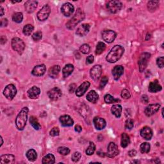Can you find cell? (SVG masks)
I'll use <instances>...</instances> for the list:
<instances>
[{"instance_id": "7", "label": "cell", "mask_w": 164, "mask_h": 164, "mask_svg": "<svg viewBox=\"0 0 164 164\" xmlns=\"http://www.w3.org/2000/svg\"><path fill=\"white\" fill-rule=\"evenodd\" d=\"M17 89L14 84H9L3 91V95L7 99L12 100L17 94Z\"/></svg>"}, {"instance_id": "12", "label": "cell", "mask_w": 164, "mask_h": 164, "mask_svg": "<svg viewBox=\"0 0 164 164\" xmlns=\"http://www.w3.org/2000/svg\"><path fill=\"white\" fill-rule=\"evenodd\" d=\"M74 11H75V7L71 3L69 2L63 4L61 7V12L66 17H70L72 15Z\"/></svg>"}, {"instance_id": "3", "label": "cell", "mask_w": 164, "mask_h": 164, "mask_svg": "<svg viewBox=\"0 0 164 164\" xmlns=\"http://www.w3.org/2000/svg\"><path fill=\"white\" fill-rule=\"evenodd\" d=\"M85 14L83 11V10L80 8H78L75 15L66 23L67 28L71 30L75 29L76 25L85 19Z\"/></svg>"}, {"instance_id": "37", "label": "cell", "mask_w": 164, "mask_h": 164, "mask_svg": "<svg viewBox=\"0 0 164 164\" xmlns=\"http://www.w3.org/2000/svg\"><path fill=\"white\" fill-rule=\"evenodd\" d=\"M106 49V44L103 42H99L97 46H96V54L97 55H101V53L105 51Z\"/></svg>"}, {"instance_id": "61", "label": "cell", "mask_w": 164, "mask_h": 164, "mask_svg": "<svg viewBox=\"0 0 164 164\" xmlns=\"http://www.w3.org/2000/svg\"><path fill=\"white\" fill-rule=\"evenodd\" d=\"M22 1L21 0H19V1H10V2H11L12 3H20Z\"/></svg>"}, {"instance_id": "14", "label": "cell", "mask_w": 164, "mask_h": 164, "mask_svg": "<svg viewBox=\"0 0 164 164\" xmlns=\"http://www.w3.org/2000/svg\"><path fill=\"white\" fill-rule=\"evenodd\" d=\"M160 108V104L159 103H155V104H151L149 105L147 107L145 108L144 113L147 117H151L153 115L156 114Z\"/></svg>"}, {"instance_id": "58", "label": "cell", "mask_w": 164, "mask_h": 164, "mask_svg": "<svg viewBox=\"0 0 164 164\" xmlns=\"http://www.w3.org/2000/svg\"><path fill=\"white\" fill-rule=\"evenodd\" d=\"M97 155H99V156H101V157H105V155H106V154H105V153L101 152V151H98V152H97Z\"/></svg>"}, {"instance_id": "39", "label": "cell", "mask_w": 164, "mask_h": 164, "mask_svg": "<svg viewBox=\"0 0 164 164\" xmlns=\"http://www.w3.org/2000/svg\"><path fill=\"white\" fill-rule=\"evenodd\" d=\"M151 146L148 142H143L142 143L140 146V151L142 153L145 154V153H148L150 151Z\"/></svg>"}, {"instance_id": "19", "label": "cell", "mask_w": 164, "mask_h": 164, "mask_svg": "<svg viewBox=\"0 0 164 164\" xmlns=\"http://www.w3.org/2000/svg\"><path fill=\"white\" fill-rule=\"evenodd\" d=\"M93 123L95 128L98 130H102L105 128L106 126H107L106 121L104 119L99 117H95L93 119Z\"/></svg>"}, {"instance_id": "30", "label": "cell", "mask_w": 164, "mask_h": 164, "mask_svg": "<svg viewBox=\"0 0 164 164\" xmlns=\"http://www.w3.org/2000/svg\"><path fill=\"white\" fill-rule=\"evenodd\" d=\"M159 1H150L147 3V9L151 12H154L159 7Z\"/></svg>"}, {"instance_id": "38", "label": "cell", "mask_w": 164, "mask_h": 164, "mask_svg": "<svg viewBox=\"0 0 164 164\" xmlns=\"http://www.w3.org/2000/svg\"><path fill=\"white\" fill-rule=\"evenodd\" d=\"M23 19V14L22 12H15L12 15V21L16 23H21Z\"/></svg>"}, {"instance_id": "8", "label": "cell", "mask_w": 164, "mask_h": 164, "mask_svg": "<svg viewBox=\"0 0 164 164\" xmlns=\"http://www.w3.org/2000/svg\"><path fill=\"white\" fill-rule=\"evenodd\" d=\"M51 13V8L48 5H45L38 12L37 14V17L40 21H44L47 18Z\"/></svg>"}, {"instance_id": "2", "label": "cell", "mask_w": 164, "mask_h": 164, "mask_svg": "<svg viewBox=\"0 0 164 164\" xmlns=\"http://www.w3.org/2000/svg\"><path fill=\"white\" fill-rule=\"evenodd\" d=\"M28 107H23L21 110L17 115V117L15 119V123L16 125L17 128L19 131H22L24 129L26 125V122L28 120Z\"/></svg>"}, {"instance_id": "21", "label": "cell", "mask_w": 164, "mask_h": 164, "mask_svg": "<svg viewBox=\"0 0 164 164\" xmlns=\"http://www.w3.org/2000/svg\"><path fill=\"white\" fill-rule=\"evenodd\" d=\"M90 28L91 26L89 24H82L77 28L76 34L80 37L85 36L89 32Z\"/></svg>"}, {"instance_id": "48", "label": "cell", "mask_w": 164, "mask_h": 164, "mask_svg": "<svg viewBox=\"0 0 164 164\" xmlns=\"http://www.w3.org/2000/svg\"><path fill=\"white\" fill-rule=\"evenodd\" d=\"M121 97L124 99H129L131 97V94L128 90L123 89L121 92Z\"/></svg>"}, {"instance_id": "51", "label": "cell", "mask_w": 164, "mask_h": 164, "mask_svg": "<svg viewBox=\"0 0 164 164\" xmlns=\"http://www.w3.org/2000/svg\"><path fill=\"white\" fill-rule=\"evenodd\" d=\"M76 85L75 83H72L71 84L69 87V91L70 93L75 92V91L76 90Z\"/></svg>"}, {"instance_id": "11", "label": "cell", "mask_w": 164, "mask_h": 164, "mask_svg": "<svg viewBox=\"0 0 164 164\" xmlns=\"http://www.w3.org/2000/svg\"><path fill=\"white\" fill-rule=\"evenodd\" d=\"M47 96L52 101H57L62 96V92L59 87H54L47 92Z\"/></svg>"}, {"instance_id": "49", "label": "cell", "mask_w": 164, "mask_h": 164, "mask_svg": "<svg viewBox=\"0 0 164 164\" xmlns=\"http://www.w3.org/2000/svg\"><path fill=\"white\" fill-rule=\"evenodd\" d=\"M156 64L160 68H163L164 66V57L161 56L156 59Z\"/></svg>"}, {"instance_id": "52", "label": "cell", "mask_w": 164, "mask_h": 164, "mask_svg": "<svg viewBox=\"0 0 164 164\" xmlns=\"http://www.w3.org/2000/svg\"><path fill=\"white\" fill-rule=\"evenodd\" d=\"M149 98L146 96V95H143V96H142L141 97V101L144 103V104H147L149 103Z\"/></svg>"}, {"instance_id": "23", "label": "cell", "mask_w": 164, "mask_h": 164, "mask_svg": "<svg viewBox=\"0 0 164 164\" xmlns=\"http://www.w3.org/2000/svg\"><path fill=\"white\" fill-rule=\"evenodd\" d=\"M28 96L32 99H36L39 98L40 94V88L34 86L31 88H30L28 91H27Z\"/></svg>"}, {"instance_id": "54", "label": "cell", "mask_w": 164, "mask_h": 164, "mask_svg": "<svg viewBox=\"0 0 164 164\" xmlns=\"http://www.w3.org/2000/svg\"><path fill=\"white\" fill-rule=\"evenodd\" d=\"M7 39L6 37V36L2 35L1 37V39H0V43H1V44L2 45L5 44L7 42Z\"/></svg>"}, {"instance_id": "56", "label": "cell", "mask_w": 164, "mask_h": 164, "mask_svg": "<svg viewBox=\"0 0 164 164\" xmlns=\"http://www.w3.org/2000/svg\"><path fill=\"white\" fill-rule=\"evenodd\" d=\"M137 154V151L135 150H131L128 152V155L130 156V157H133L136 155Z\"/></svg>"}, {"instance_id": "47", "label": "cell", "mask_w": 164, "mask_h": 164, "mask_svg": "<svg viewBox=\"0 0 164 164\" xmlns=\"http://www.w3.org/2000/svg\"><path fill=\"white\" fill-rule=\"evenodd\" d=\"M59 133H60V130L58 127H54V128H53L50 132V135L52 137L59 136Z\"/></svg>"}, {"instance_id": "18", "label": "cell", "mask_w": 164, "mask_h": 164, "mask_svg": "<svg viewBox=\"0 0 164 164\" xmlns=\"http://www.w3.org/2000/svg\"><path fill=\"white\" fill-rule=\"evenodd\" d=\"M59 120L62 126L70 127L74 124L73 119L69 115H63L60 116Z\"/></svg>"}, {"instance_id": "50", "label": "cell", "mask_w": 164, "mask_h": 164, "mask_svg": "<svg viewBox=\"0 0 164 164\" xmlns=\"http://www.w3.org/2000/svg\"><path fill=\"white\" fill-rule=\"evenodd\" d=\"M94 57L93 55H90L88 56H87V58L86 59V64L89 65L91 64L94 62Z\"/></svg>"}, {"instance_id": "63", "label": "cell", "mask_w": 164, "mask_h": 164, "mask_svg": "<svg viewBox=\"0 0 164 164\" xmlns=\"http://www.w3.org/2000/svg\"><path fill=\"white\" fill-rule=\"evenodd\" d=\"M1 141H2V142H1V145H0V147H2V145H3V140L2 137H1Z\"/></svg>"}, {"instance_id": "44", "label": "cell", "mask_w": 164, "mask_h": 164, "mask_svg": "<svg viewBox=\"0 0 164 164\" xmlns=\"http://www.w3.org/2000/svg\"><path fill=\"white\" fill-rule=\"evenodd\" d=\"M82 157V154L80 152H75L74 153L72 156H71V160L74 162H78L79 160H80V158Z\"/></svg>"}, {"instance_id": "22", "label": "cell", "mask_w": 164, "mask_h": 164, "mask_svg": "<svg viewBox=\"0 0 164 164\" xmlns=\"http://www.w3.org/2000/svg\"><path fill=\"white\" fill-rule=\"evenodd\" d=\"M112 75L115 80H118L120 77L123 75L124 67L122 66H115L112 70Z\"/></svg>"}, {"instance_id": "53", "label": "cell", "mask_w": 164, "mask_h": 164, "mask_svg": "<svg viewBox=\"0 0 164 164\" xmlns=\"http://www.w3.org/2000/svg\"><path fill=\"white\" fill-rule=\"evenodd\" d=\"M8 24V19L6 18L2 19L1 20V26L2 27H4V26H7Z\"/></svg>"}, {"instance_id": "35", "label": "cell", "mask_w": 164, "mask_h": 164, "mask_svg": "<svg viewBox=\"0 0 164 164\" xmlns=\"http://www.w3.org/2000/svg\"><path fill=\"white\" fill-rule=\"evenodd\" d=\"M105 101L107 104H113L115 103L120 102V99H115L112 96H111L110 94H106L104 97Z\"/></svg>"}, {"instance_id": "1", "label": "cell", "mask_w": 164, "mask_h": 164, "mask_svg": "<svg viewBox=\"0 0 164 164\" xmlns=\"http://www.w3.org/2000/svg\"><path fill=\"white\" fill-rule=\"evenodd\" d=\"M124 53V48L123 46L115 45L108 53V54L106 57V60L109 63H115L122 57Z\"/></svg>"}, {"instance_id": "9", "label": "cell", "mask_w": 164, "mask_h": 164, "mask_svg": "<svg viewBox=\"0 0 164 164\" xmlns=\"http://www.w3.org/2000/svg\"><path fill=\"white\" fill-rule=\"evenodd\" d=\"M117 34L112 30H105L102 32V38L108 44L112 43L116 38Z\"/></svg>"}, {"instance_id": "46", "label": "cell", "mask_w": 164, "mask_h": 164, "mask_svg": "<svg viewBox=\"0 0 164 164\" xmlns=\"http://www.w3.org/2000/svg\"><path fill=\"white\" fill-rule=\"evenodd\" d=\"M108 82V78L107 76H104L102 77L101 81H100V83H99V88L100 89H102L105 87V86L107 84Z\"/></svg>"}, {"instance_id": "59", "label": "cell", "mask_w": 164, "mask_h": 164, "mask_svg": "<svg viewBox=\"0 0 164 164\" xmlns=\"http://www.w3.org/2000/svg\"><path fill=\"white\" fill-rule=\"evenodd\" d=\"M0 12H0V16H3V15H4V13H5V12H4V8H3V7L2 6H1V7H0Z\"/></svg>"}, {"instance_id": "57", "label": "cell", "mask_w": 164, "mask_h": 164, "mask_svg": "<svg viewBox=\"0 0 164 164\" xmlns=\"http://www.w3.org/2000/svg\"><path fill=\"white\" fill-rule=\"evenodd\" d=\"M150 162H152V163H161L160 160L159 159H158V158H153V159H151V160Z\"/></svg>"}, {"instance_id": "43", "label": "cell", "mask_w": 164, "mask_h": 164, "mask_svg": "<svg viewBox=\"0 0 164 164\" xmlns=\"http://www.w3.org/2000/svg\"><path fill=\"white\" fill-rule=\"evenodd\" d=\"M134 126V122L131 119H128L125 122V129L126 130H131Z\"/></svg>"}, {"instance_id": "25", "label": "cell", "mask_w": 164, "mask_h": 164, "mask_svg": "<svg viewBox=\"0 0 164 164\" xmlns=\"http://www.w3.org/2000/svg\"><path fill=\"white\" fill-rule=\"evenodd\" d=\"M15 157L13 155H3L0 157L1 164H12L14 163Z\"/></svg>"}, {"instance_id": "36", "label": "cell", "mask_w": 164, "mask_h": 164, "mask_svg": "<svg viewBox=\"0 0 164 164\" xmlns=\"http://www.w3.org/2000/svg\"><path fill=\"white\" fill-rule=\"evenodd\" d=\"M34 30V26L28 24L24 26V28L23 29V33L26 36H29L33 32Z\"/></svg>"}, {"instance_id": "27", "label": "cell", "mask_w": 164, "mask_h": 164, "mask_svg": "<svg viewBox=\"0 0 164 164\" xmlns=\"http://www.w3.org/2000/svg\"><path fill=\"white\" fill-rule=\"evenodd\" d=\"M74 69H75V67H74V66L72 64L69 63V64L66 65L65 67H63V69H62L63 77L64 78H66L69 76H70L72 73Z\"/></svg>"}, {"instance_id": "20", "label": "cell", "mask_w": 164, "mask_h": 164, "mask_svg": "<svg viewBox=\"0 0 164 164\" xmlns=\"http://www.w3.org/2000/svg\"><path fill=\"white\" fill-rule=\"evenodd\" d=\"M162 89V87L157 80L151 82L149 85V87H148V91L151 93H156L161 91Z\"/></svg>"}, {"instance_id": "6", "label": "cell", "mask_w": 164, "mask_h": 164, "mask_svg": "<svg viewBox=\"0 0 164 164\" xmlns=\"http://www.w3.org/2000/svg\"><path fill=\"white\" fill-rule=\"evenodd\" d=\"M123 7V4L121 2L117 0H112L108 2L107 5V8L108 11L112 14L118 13Z\"/></svg>"}, {"instance_id": "24", "label": "cell", "mask_w": 164, "mask_h": 164, "mask_svg": "<svg viewBox=\"0 0 164 164\" xmlns=\"http://www.w3.org/2000/svg\"><path fill=\"white\" fill-rule=\"evenodd\" d=\"M38 2L36 1H27L24 3L26 11L29 14L33 13L37 7Z\"/></svg>"}, {"instance_id": "34", "label": "cell", "mask_w": 164, "mask_h": 164, "mask_svg": "<svg viewBox=\"0 0 164 164\" xmlns=\"http://www.w3.org/2000/svg\"><path fill=\"white\" fill-rule=\"evenodd\" d=\"M30 123L35 130H39L41 128V125L38 121V119L34 116H31L30 117Z\"/></svg>"}, {"instance_id": "33", "label": "cell", "mask_w": 164, "mask_h": 164, "mask_svg": "<svg viewBox=\"0 0 164 164\" xmlns=\"http://www.w3.org/2000/svg\"><path fill=\"white\" fill-rule=\"evenodd\" d=\"M26 156L27 159L30 162H34L37 158V152L34 149L29 150L26 153Z\"/></svg>"}, {"instance_id": "5", "label": "cell", "mask_w": 164, "mask_h": 164, "mask_svg": "<svg viewBox=\"0 0 164 164\" xmlns=\"http://www.w3.org/2000/svg\"><path fill=\"white\" fill-rule=\"evenodd\" d=\"M151 58V54L149 53H143L140 55L138 61V64L139 67V71L140 72H143L148 65V62H149Z\"/></svg>"}, {"instance_id": "10", "label": "cell", "mask_w": 164, "mask_h": 164, "mask_svg": "<svg viewBox=\"0 0 164 164\" xmlns=\"http://www.w3.org/2000/svg\"><path fill=\"white\" fill-rule=\"evenodd\" d=\"M102 72V67L100 65H96L91 68V71H90V75H91V77L93 80L97 82L99 80L100 77H101Z\"/></svg>"}, {"instance_id": "42", "label": "cell", "mask_w": 164, "mask_h": 164, "mask_svg": "<svg viewBox=\"0 0 164 164\" xmlns=\"http://www.w3.org/2000/svg\"><path fill=\"white\" fill-rule=\"evenodd\" d=\"M80 51L83 54H88L90 51H91V47L87 44H84L80 46Z\"/></svg>"}, {"instance_id": "28", "label": "cell", "mask_w": 164, "mask_h": 164, "mask_svg": "<svg viewBox=\"0 0 164 164\" xmlns=\"http://www.w3.org/2000/svg\"><path fill=\"white\" fill-rule=\"evenodd\" d=\"M86 98L89 102L96 103L99 99V95L95 91H91L87 94Z\"/></svg>"}, {"instance_id": "40", "label": "cell", "mask_w": 164, "mask_h": 164, "mask_svg": "<svg viewBox=\"0 0 164 164\" xmlns=\"http://www.w3.org/2000/svg\"><path fill=\"white\" fill-rule=\"evenodd\" d=\"M95 150H96V145H95L94 142H90V144L85 151L86 154L88 156L92 155L94 154V153L95 152Z\"/></svg>"}, {"instance_id": "15", "label": "cell", "mask_w": 164, "mask_h": 164, "mask_svg": "<svg viewBox=\"0 0 164 164\" xmlns=\"http://www.w3.org/2000/svg\"><path fill=\"white\" fill-rule=\"evenodd\" d=\"M91 83L89 82L85 81L82 84H81L79 87H78L76 90V95L78 97H82L87 92V90L88 89Z\"/></svg>"}, {"instance_id": "55", "label": "cell", "mask_w": 164, "mask_h": 164, "mask_svg": "<svg viewBox=\"0 0 164 164\" xmlns=\"http://www.w3.org/2000/svg\"><path fill=\"white\" fill-rule=\"evenodd\" d=\"M75 130L76 132H78V133H81V131H82V126H80V125H76L75 126Z\"/></svg>"}, {"instance_id": "41", "label": "cell", "mask_w": 164, "mask_h": 164, "mask_svg": "<svg viewBox=\"0 0 164 164\" xmlns=\"http://www.w3.org/2000/svg\"><path fill=\"white\" fill-rule=\"evenodd\" d=\"M70 151H71L67 147L62 146L58 148V152H59V153H60L61 155L63 156H66L69 155L70 153Z\"/></svg>"}, {"instance_id": "29", "label": "cell", "mask_w": 164, "mask_h": 164, "mask_svg": "<svg viewBox=\"0 0 164 164\" xmlns=\"http://www.w3.org/2000/svg\"><path fill=\"white\" fill-rule=\"evenodd\" d=\"M123 108L122 106L120 105H114L111 108V112L117 118H120L122 113Z\"/></svg>"}, {"instance_id": "45", "label": "cell", "mask_w": 164, "mask_h": 164, "mask_svg": "<svg viewBox=\"0 0 164 164\" xmlns=\"http://www.w3.org/2000/svg\"><path fill=\"white\" fill-rule=\"evenodd\" d=\"M42 34L40 31H38L32 35V39L35 42H38L42 39Z\"/></svg>"}, {"instance_id": "32", "label": "cell", "mask_w": 164, "mask_h": 164, "mask_svg": "<svg viewBox=\"0 0 164 164\" xmlns=\"http://www.w3.org/2000/svg\"><path fill=\"white\" fill-rule=\"evenodd\" d=\"M130 143V136L125 133H122L121 135V146L123 148H126Z\"/></svg>"}, {"instance_id": "17", "label": "cell", "mask_w": 164, "mask_h": 164, "mask_svg": "<svg viewBox=\"0 0 164 164\" xmlns=\"http://www.w3.org/2000/svg\"><path fill=\"white\" fill-rule=\"evenodd\" d=\"M46 72V67L44 64L38 65L34 67L31 74L35 76H43Z\"/></svg>"}, {"instance_id": "16", "label": "cell", "mask_w": 164, "mask_h": 164, "mask_svg": "<svg viewBox=\"0 0 164 164\" xmlns=\"http://www.w3.org/2000/svg\"><path fill=\"white\" fill-rule=\"evenodd\" d=\"M140 133L142 138L146 140H150L153 137V131L149 126H144L140 131Z\"/></svg>"}, {"instance_id": "26", "label": "cell", "mask_w": 164, "mask_h": 164, "mask_svg": "<svg viewBox=\"0 0 164 164\" xmlns=\"http://www.w3.org/2000/svg\"><path fill=\"white\" fill-rule=\"evenodd\" d=\"M60 66L59 65H55L50 68L48 71V75L51 78H56L59 75L60 71Z\"/></svg>"}, {"instance_id": "31", "label": "cell", "mask_w": 164, "mask_h": 164, "mask_svg": "<svg viewBox=\"0 0 164 164\" xmlns=\"http://www.w3.org/2000/svg\"><path fill=\"white\" fill-rule=\"evenodd\" d=\"M55 163V158L53 155L49 153L43 157L42 160V163L43 164H53Z\"/></svg>"}, {"instance_id": "4", "label": "cell", "mask_w": 164, "mask_h": 164, "mask_svg": "<svg viewBox=\"0 0 164 164\" xmlns=\"http://www.w3.org/2000/svg\"><path fill=\"white\" fill-rule=\"evenodd\" d=\"M11 46L12 49L16 51L20 55L23 54L26 46L24 41L18 37H14L12 39Z\"/></svg>"}, {"instance_id": "13", "label": "cell", "mask_w": 164, "mask_h": 164, "mask_svg": "<svg viewBox=\"0 0 164 164\" xmlns=\"http://www.w3.org/2000/svg\"><path fill=\"white\" fill-rule=\"evenodd\" d=\"M119 155V149L117 145H116L114 142H110L108 146L107 156L108 158H113Z\"/></svg>"}, {"instance_id": "60", "label": "cell", "mask_w": 164, "mask_h": 164, "mask_svg": "<svg viewBox=\"0 0 164 164\" xmlns=\"http://www.w3.org/2000/svg\"><path fill=\"white\" fill-rule=\"evenodd\" d=\"M150 38H151V35H150V34H147V35H146V40H149V39H150Z\"/></svg>"}, {"instance_id": "62", "label": "cell", "mask_w": 164, "mask_h": 164, "mask_svg": "<svg viewBox=\"0 0 164 164\" xmlns=\"http://www.w3.org/2000/svg\"><path fill=\"white\" fill-rule=\"evenodd\" d=\"M131 163H140V161H139V160H134V161L132 162Z\"/></svg>"}]
</instances>
